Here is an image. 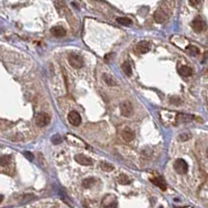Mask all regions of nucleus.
Listing matches in <instances>:
<instances>
[{
  "instance_id": "1",
  "label": "nucleus",
  "mask_w": 208,
  "mask_h": 208,
  "mask_svg": "<svg viewBox=\"0 0 208 208\" xmlns=\"http://www.w3.org/2000/svg\"><path fill=\"white\" fill-rule=\"evenodd\" d=\"M177 116L178 114L171 111H160V119L165 124L171 125L177 123Z\"/></svg>"
},
{
  "instance_id": "2",
  "label": "nucleus",
  "mask_w": 208,
  "mask_h": 208,
  "mask_svg": "<svg viewBox=\"0 0 208 208\" xmlns=\"http://www.w3.org/2000/svg\"><path fill=\"white\" fill-rule=\"evenodd\" d=\"M68 60H69L70 65L72 66L73 68H75V69H80V68H82L83 65H84L83 58L80 55L76 54V53H71L69 55V57H68Z\"/></svg>"
},
{
  "instance_id": "3",
  "label": "nucleus",
  "mask_w": 208,
  "mask_h": 208,
  "mask_svg": "<svg viewBox=\"0 0 208 208\" xmlns=\"http://www.w3.org/2000/svg\"><path fill=\"white\" fill-rule=\"evenodd\" d=\"M120 111H121L122 116L129 118L133 114V105L130 101H124L120 105Z\"/></svg>"
},
{
  "instance_id": "4",
  "label": "nucleus",
  "mask_w": 208,
  "mask_h": 208,
  "mask_svg": "<svg viewBox=\"0 0 208 208\" xmlns=\"http://www.w3.org/2000/svg\"><path fill=\"white\" fill-rule=\"evenodd\" d=\"M174 169H175V171L178 174H180V175H184L188 170L187 162L184 159H181V158H179V159H177L175 162H174Z\"/></svg>"
},
{
  "instance_id": "5",
  "label": "nucleus",
  "mask_w": 208,
  "mask_h": 208,
  "mask_svg": "<svg viewBox=\"0 0 208 208\" xmlns=\"http://www.w3.org/2000/svg\"><path fill=\"white\" fill-rule=\"evenodd\" d=\"M50 116L46 112H40L38 116L36 117V124L39 127H45L50 123Z\"/></svg>"
},
{
  "instance_id": "6",
  "label": "nucleus",
  "mask_w": 208,
  "mask_h": 208,
  "mask_svg": "<svg viewBox=\"0 0 208 208\" xmlns=\"http://www.w3.org/2000/svg\"><path fill=\"white\" fill-rule=\"evenodd\" d=\"M68 120L73 126H79L81 124V117L76 111H72L68 114Z\"/></svg>"
},
{
  "instance_id": "7",
  "label": "nucleus",
  "mask_w": 208,
  "mask_h": 208,
  "mask_svg": "<svg viewBox=\"0 0 208 208\" xmlns=\"http://www.w3.org/2000/svg\"><path fill=\"white\" fill-rule=\"evenodd\" d=\"M136 50H138V53H147L151 50V43L148 41H142L136 45Z\"/></svg>"
},
{
  "instance_id": "8",
  "label": "nucleus",
  "mask_w": 208,
  "mask_h": 208,
  "mask_svg": "<svg viewBox=\"0 0 208 208\" xmlns=\"http://www.w3.org/2000/svg\"><path fill=\"white\" fill-rule=\"evenodd\" d=\"M75 160L82 165H92L94 163L92 158L85 156L84 154H77V155H75Z\"/></svg>"
},
{
  "instance_id": "9",
  "label": "nucleus",
  "mask_w": 208,
  "mask_h": 208,
  "mask_svg": "<svg viewBox=\"0 0 208 208\" xmlns=\"http://www.w3.org/2000/svg\"><path fill=\"white\" fill-rule=\"evenodd\" d=\"M166 18H168V15H166V13L162 9H157L155 12V14H154V19H155V21L157 23H163L166 20Z\"/></svg>"
},
{
  "instance_id": "10",
  "label": "nucleus",
  "mask_w": 208,
  "mask_h": 208,
  "mask_svg": "<svg viewBox=\"0 0 208 208\" xmlns=\"http://www.w3.org/2000/svg\"><path fill=\"white\" fill-rule=\"evenodd\" d=\"M192 26L194 28V30L196 32H201V31L204 29V22L200 17H197L192 23Z\"/></svg>"
},
{
  "instance_id": "11",
  "label": "nucleus",
  "mask_w": 208,
  "mask_h": 208,
  "mask_svg": "<svg viewBox=\"0 0 208 208\" xmlns=\"http://www.w3.org/2000/svg\"><path fill=\"white\" fill-rule=\"evenodd\" d=\"M50 32L54 36H56V38H62V36H66L67 31H66V29L63 28V26H53V27L50 29Z\"/></svg>"
},
{
  "instance_id": "12",
  "label": "nucleus",
  "mask_w": 208,
  "mask_h": 208,
  "mask_svg": "<svg viewBox=\"0 0 208 208\" xmlns=\"http://www.w3.org/2000/svg\"><path fill=\"white\" fill-rule=\"evenodd\" d=\"M151 182L153 183L155 186L159 187L161 190H165L166 189V183L165 179L162 177H155V178H151Z\"/></svg>"
},
{
  "instance_id": "13",
  "label": "nucleus",
  "mask_w": 208,
  "mask_h": 208,
  "mask_svg": "<svg viewBox=\"0 0 208 208\" xmlns=\"http://www.w3.org/2000/svg\"><path fill=\"white\" fill-rule=\"evenodd\" d=\"M103 80L107 85H109V87H116V85L118 84L117 79L111 74H106V73L103 74Z\"/></svg>"
},
{
  "instance_id": "14",
  "label": "nucleus",
  "mask_w": 208,
  "mask_h": 208,
  "mask_svg": "<svg viewBox=\"0 0 208 208\" xmlns=\"http://www.w3.org/2000/svg\"><path fill=\"white\" fill-rule=\"evenodd\" d=\"M178 73L181 75V76H184V77H188V76H192L193 75V69L188 66H182L178 69Z\"/></svg>"
},
{
  "instance_id": "15",
  "label": "nucleus",
  "mask_w": 208,
  "mask_h": 208,
  "mask_svg": "<svg viewBox=\"0 0 208 208\" xmlns=\"http://www.w3.org/2000/svg\"><path fill=\"white\" fill-rule=\"evenodd\" d=\"M122 138H123V139L125 142L133 141V138H134L133 131L130 130V129H125V130L122 132Z\"/></svg>"
},
{
  "instance_id": "16",
  "label": "nucleus",
  "mask_w": 208,
  "mask_h": 208,
  "mask_svg": "<svg viewBox=\"0 0 208 208\" xmlns=\"http://www.w3.org/2000/svg\"><path fill=\"white\" fill-rule=\"evenodd\" d=\"M100 168L101 170H103L104 172H111L112 170L114 169V166L109 162H106V161H101L100 162Z\"/></svg>"
},
{
  "instance_id": "17",
  "label": "nucleus",
  "mask_w": 208,
  "mask_h": 208,
  "mask_svg": "<svg viewBox=\"0 0 208 208\" xmlns=\"http://www.w3.org/2000/svg\"><path fill=\"white\" fill-rule=\"evenodd\" d=\"M122 70H123L124 74H126L128 77H130L132 75V69H131V66L129 65V63H124L122 65Z\"/></svg>"
},
{
  "instance_id": "18",
  "label": "nucleus",
  "mask_w": 208,
  "mask_h": 208,
  "mask_svg": "<svg viewBox=\"0 0 208 208\" xmlns=\"http://www.w3.org/2000/svg\"><path fill=\"white\" fill-rule=\"evenodd\" d=\"M117 22L119 24H121V25H130L132 23V21L129 18H127V17H118L117 18Z\"/></svg>"
},
{
  "instance_id": "19",
  "label": "nucleus",
  "mask_w": 208,
  "mask_h": 208,
  "mask_svg": "<svg viewBox=\"0 0 208 208\" xmlns=\"http://www.w3.org/2000/svg\"><path fill=\"white\" fill-rule=\"evenodd\" d=\"M186 51L189 54H192V55H198L200 53V50L198 49L196 46H193V45H190V46H188V47L186 48Z\"/></svg>"
},
{
  "instance_id": "20",
  "label": "nucleus",
  "mask_w": 208,
  "mask_h": 208,
  "mask_svg": "<svg viewBox=\"0 0 208 208\" xmlns=\"http://www.w3.org/2000/svg\"><path fill=\"white\" fill-rule=\"evenodd\" d=\"M192 138V134L187 133V132H183V133H180L179 136H178V141L179 142H186L188 139Z\"/></svg>"
},
{
  "instance_id": "21",
  "label": "nucleus",
  "mask_w": 208,
  "mask_h": 208,
  "mask_svg": "<svg viewBox=\"0 0 208 208\" xmlns=\"http://www.w3.org/2000/svg\"><path fill=\"white\" fill-rule=\"evenodd\" d=\"M51 142H52V144H54V145H60V144L63 143V138L60 134L56 133L51 138Z\"/></svg>"
},
{
  "instance_id": "22",
  "label": "nucleus",
  "mask_w": 208,
  "mask_h": 208,
  "mask_svg": "<svg viewBox=\"0 0 208 208\" xmlns=\"http://www.w3.org/2000/svg\"><path fill=\"white\" fill-rule=\"evenodd\" d=\"M94 182H95L94 178H87V179H84L82 181V186L85 187V188H89V187L92 186Z\"/></svg>"
},
{
  "instance_id": "23",
  "label": "nucleus",
  "mask_w": 208,
  "mask_h": 208,
  "mask_svg": "<svg viewBox=\"0 0 208 208\" xmlns=\"http://www.w3.org/2000/svg\"><path fill=\"white\" fill-rule=\"evenodd\" d=\"M118 181H119V183L120 184H129L130 183V180H129V178L127 177L126 175H121L120 177L118 178Z\"/></svg>"
},
{
  "instance_id": "24",
  "label": "nucleus",
  "mask_w": 208,
  "mask_h": 208,
  "mask_svg": "<svg viewBox=\"0 0 208 208\" xmlns=\"http://www.w3.org/2000/svg\"><path fill=\"white\" fill-rule=\"evenodd\" d=\"M11 160V156H2L0 157V165H6Z\"/></svg>"
},
{
  "instance_id": "25",
  "label": "nucleus",
  "mask_w": 208,
  "mask_h": 208,
  "mask_svg": "<svg viewBox=\"0 0 208 208\" xmlns=\"http://www.w3.org/2000/svg\"><path fill=\"white\" fill-rule=\"evenodd\" d=\"M171 103L176 104V105H180L181 103H182V101H181L180 98H178V97H172L171 98Z\"/></svg>"
},
{
  "instance_id": "26",
  "label": "nucleus",
  "mask_w": 208,
  "mask_h": 208,
  "mask_svg": "<svg viewBox=\"0 0 208 208\" xmlns=\"http://www.w3.org/2000/svg\"><path fill=\"white\" fill-rule=\"evenodd\" d=\"M24 156H25L26 158H27L28 160H33V158H35V156H33V154H31L30 152H28V151H26V152H24Z\"/></svg>"
},
{
  "instance_id": "27",
  "label": "nucleus",
  "mask_w": 208,
  "mask_h": 208,
  "mask_svg": "<svg viewBox=\"0 0 208 208\" xmlns=\"http://www.w3.org/2000/svg\"><path fill=\"white\" fill-rule=\"evenodd\" d=\"M2 201H3V196H2V195H0V203H1Z\"/></svg>"
}]
</instances>
